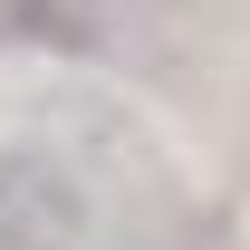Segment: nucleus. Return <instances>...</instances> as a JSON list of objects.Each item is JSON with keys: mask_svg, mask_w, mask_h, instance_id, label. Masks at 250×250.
Instances as JSON below:
<instances>
[{"mask_svg": "<svg viewBox=\"0 0 250 250\" xmlns=\"http://www.w3.org/2000/svg\"><path fill=\"white\" fill-rule=\"evenodd\" d=\"M87 231H96V202L67 164L0 145V250H87Z\"/></svg>", "mask_w": 250, "mask_h": 250, "instance_id": "nucleus-1", "label": "nucleus"}, {"mask_svg": "<svg viewBox=\"0 0 250 250\" xmlns=\"http://www.w3.org/2000/svg\"><path fill=\"white\" fill-rule=\"evenodd\" d=\"M10 48H96V0H0Z\"/></svg>", "mask_w": 250, "mask_h": 250, "instance_id": "nucleus-2", "label": "nucleus"}]
</instances>
